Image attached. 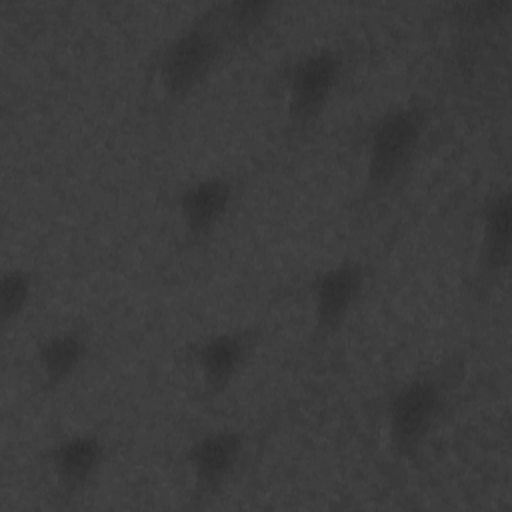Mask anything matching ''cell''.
Here are the masks:
<instances>
[{
  "mask_svg": "<svg viewBox=\"0 0 512 512\" xmlns=\"http://www.w3.org/2000/svg\"><path fill=\"white\" fill-rule=\"evenodd\" d=\"M430 124V106L408 98L384 108L364 132V190L380 198L412 168Z\"/></svg>",
  "mask_w": 512,
  "mask_h": 512,
  "instance_id": "cell-1",
  "label": "cell"
},
{
  "mask_svg": "<svg viewBox=\"0 0 512 512\" xmlns=\"http://www.w3.org/2000/svg\"><path fill=\"white\" fill-rule=\"evenodd\" d=\"M450 378L442 370H422L402 380L386 398L384 428L396 458L414 462L448 404Z\"/></svg>",
  "mask_w": 512,
  "mask_h": 512,
  "instance_id": "cell-2",
  "label": "cell"
},
{
  "mask_svg": "<svg viewBox=\"0 0 512 512\" xmlns=\"http://www.w3.org/2000/svg\"><path fill=\"white\" fill-rule=\"evenodd\" d=\"M230 44L212 6L178 28L160 46L156 78L168 100H182L202 86Z\"/></svg>",
  "mask_w": 512,
  "mask_h": 512,
  "instance_id": "cell-3",
  "label": "cell"
},
{
  "mask_svg": "<svg viewBox=\"0 0 512 512\" xmlns=\"http://www.w3.org/2000/svg\"><path fill=\"white\" fill-rule=\"evenodd\" d=\"M344 72V52L332 44H318L294 56L282 72L290 120L298 126H308L318 120L336 96Z\"/></svg>",
  "mask_w": 512,
  "mask_h": 512,
  "instance_id": "cell-4",
  "label": "cell"
},
{
  "mask_svg": "<svg viewBox=\"0 0 512 512\" xmlns=\"http://www.w3.org/2000/svg\"><path fill=\"white\" fill-rule=\"evenodd\" d=\"M366 282L368 266L360 258H340L314 270L308 280V300L318 336H330L346 324L366 290Z\"/></svg>",
  "mask_w": 512,
  "mask_h": 512,
  "instance_id": "cell-5",
  "label": "cell"
},
{
  "mask_svg": "<svg viewBox=\"0 0 512 512\" xmlns=\"http://www.w3.org/2000/svg\"><path fill=\"white\" fill-rule=\"evenodd\" d=\"M260 340L258 328L236 326L208 332L186 348L188 360L206 394H226L242 376Z\"/></svg>",
  "mask_w": 512,
  "mask_h": 512,
  "instance_id": "cell-6",
  "label": "cell"
},
{
  "mask_svg": "<svg viewBox=\"0 0 512 512\" xmlns=\"http://www.w3.org/2000/svg\"><path fill=\"white\" fill-rule=\"evenodd\" d=\"M238 192V178L228 172L202 174L178 186L174 208L184 236L192 242L210 238L228 218Z\"/></svg>",
  "mask_w": 512,
  "mask_h": 512,
  "instance_id": "cell-7",
  "label": "cell"
},
{
  "mask_svg": "<svg viewBox=\"0 0 512 512\" xmlns=\"http://www.w3.org/2000/svg\"><path fill=\"white\" fill-rule=\"evenodd\" d=\"M246 452V432L220 426L196 436L184 448V464L198 496L218 494L236 474Z\"/></svg>",
  "mask_w": 512,
  "mask_h": 512,
  "instance_id": "cell-8",
  "label": "cell"
},
{
  "mask_svg": "<svg viewBox=\"0 0 512 512\" xmlns=\"http://www.w3.org/2000/svg\"><path fill=\"white\" fill-rule=\"evenodd\" d=\"M108 446L96 432H70L46 450V466L56 486L66 494L88 488L106 462Z\"/></svg>",
  "mask_w": 512,
  "mask_h": 512,
  "instance_id": "cell-9",
  "label": "cell"
},
{
  "mask_svg": "<svg viewBox=\"0 0 512 512\" xmlns=\"http://www.w3.org/2000/svg\"><path fill=\"white\" fill-rule=\"evenodd\" d=\"M512 250V196L510 188H492L480 206L478 270L486 282L498 280L510 266Z\"/></svg>",
  "mask_w": 512,
  "mask_h": 512,
  "instance_id": "cell-10",
  "label": "cell"
},
{
  "mask_svg": "<svg viewBox=\"0 0 512 512\" xmlns=\"http://www.w3.org/2000/svg\"><path fill=\"white\" fill-rule=\"evenodd\" d=\"M88 356L90 336L78 326H68L40 338L34 346L32 362L42 386L56 390L78 376Z\"/></svg>",
  "mask_w": 512,
  "mask_h": 512,
  "instance_id": "cell-11",
  "label": "cell"
},
{
  "mask_svg": "<svg viewBox=\"0 0 512 512\" xmlns=\"http://www.w3.org/2000/svg\"><path fill=\"white\" fill-rule=\"evenodd\" d=\"M212 10L230 44L260 30L276 10L274 0H228L212 4Z\"/></svg>",
  "mask_w": 512,
  "mask_h": 512,
  "instance_id": "cell-12",
  "label": "cell"
},
{
  "mask_svg": "<svg viewBox=\"0 0 512 512\" xmlns=\"http://www.w3.org/2000/svg\"><path fill=\"white\" fill-rule=\"evenodd\" d=\"M38 274L34 268L14 264L0 276V318L2 324L18 322L30 308L36 294Z\"/></svg>",
  "mask_w": 512,
  "mask_h": 512,
  "instance_id": "cell-13",
  "label": "cell"
}]
</instances>
